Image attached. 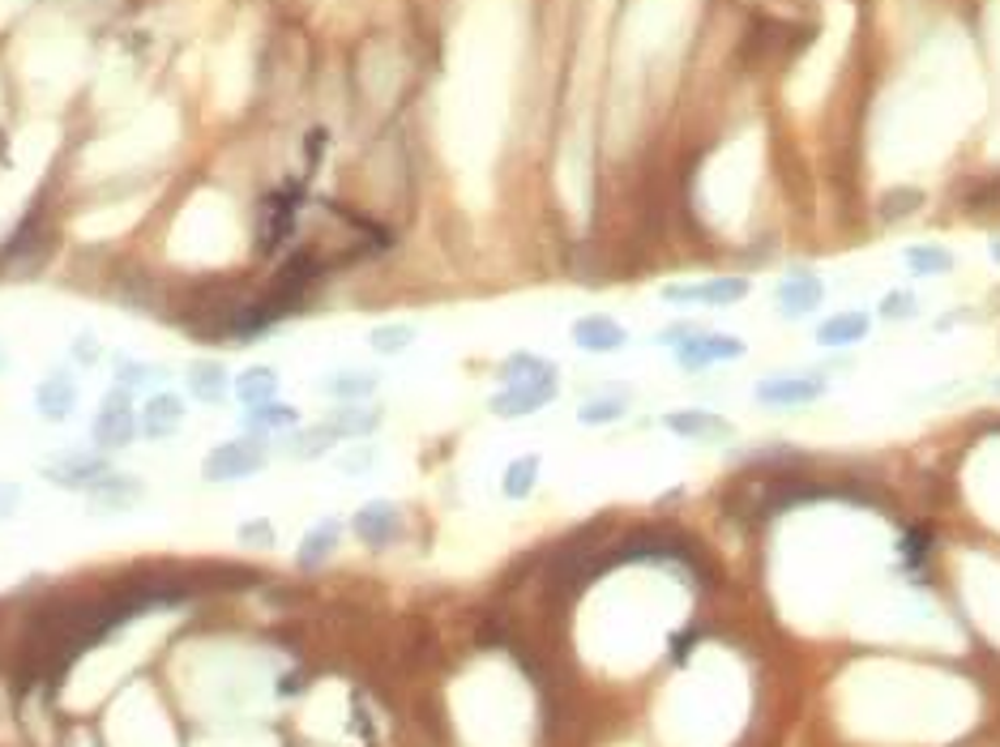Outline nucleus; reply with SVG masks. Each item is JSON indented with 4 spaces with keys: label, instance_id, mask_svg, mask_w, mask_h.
I'll return each instance as SVG.
<instances>
[{
    "label": "nucleus",
    "instance_id": "nucleus-1",
    "mask_svg": "<svg viewBox=\"0 0 1000 747\" xmlns=\"http://www.w3.org/2000/svg\"><path fill=\"white\" fill-rule=\"evenodd\" d=\"M138 436H142V410H138V401H133L129 389L111 385L107 398L99 401V410H95V419H91V441H95L99 453H120V448L133 445Z\"/></svg>",
    "mask_w": 1000,
    "mask_h": 747
},
{
    "label": "nucleus",
    "instance_id": "nucleus-2",
    "mask_svg": "<svg viewBox=\"0 0 1000 747\" xmlns=\"http://www.w3.org/2000/svg\"><path fill=\"white\" fill-rule=\"evenodd\" d=\"M825 394H830V381L817 372H774L752 385V398L770 410H800V406L821 401Z\"/></svg>",
    "mask_w": 1000,
    "mask_h": 747
},
{
    "label": "nucleus",
    "instance_id": "nucleus-3",
    "mask_svg": "<svg viewBox=\"0 0 1000 747\" xmlns=\"http://www.w3.org/2000/svg\"><path fill=\"white\" fill-rule=\"evenodd\" d=\"M116 470L107 466V457H103L99 448H91V453H82V448H73V453H56L48 466H44V479H48L51 487H64V492H99L103 483L111 479Z\"/></svg>",
    "mask_w": 1000,
    "mask_h": 747
},
{
    "label": "nucleus",
    "instance_id": "nucleus-4",
    "mask_svg": "<svg viewBox=\"0 0 1000 747\" xmlns=\"http://www.w3.org/2000/svg\"><path fill=\"white\" fill-rule=\"evenodd\" d=\"M658 296L671 308H731L749 299V278L718 274V278H698V282H667Z\"/></svg>",
    "mask_w": 1000,
    "mask_h": 747
},
{
    "label": "nucleus",
    "instance_id": "nucleus-5",
    "mask_svg": "<svg viewBox=\"0 0 1000 747\" xmlns=\"http://www.w3.org/2000/svg\"><path fill=\"white\" fill-rule=\"evenodd\" d=\"M270 461V448L252 436H240V441H223V445L210 448L205 457V479L210 483H245L252 474H261Z\"/></svg>",
    "mask_w": 1000,
    "mask_h": 747
},
{
    "label": "nucleus",
    "instance_id": "nucleus-6",
    "mask_svg": "<svg viewBox=\"0 0 1000 747\" xmlns=\"http://www.w3.org/2000/svg\"><path fill=\"white\" fill-rule=\"evenodd\" d=\"M749 354V342L740 334H718V329H698L693 338H684L680 347H671L676 368L684 372H705L714 363H736Z\"/></svg>",
    "mask_w": 1000,
    "mask_h": 747
},
{
    "label": "nucleus",
    "instance_id": "nucleus-7",
    "mask_svg": "<svg viewBox=\"0 0 1000 747\" xmlns=\"http://www.w3.org/2000/svg\"><path fill=\"white\" fill-rule=\"evenodd\" d=\"M350 530H355V539H359L364 547H372V551L390 547V543L402 534V508L394 499H364V504L355 508V517H350Z\"/></svg>",
    "mask_w": 1000,
    "mask_h": 747
},
{
    "label": "nucleus",
    "instance_id": "nucleus-8",
    "mask_svg": "<svg viewBox=\"0 0 1000 747\" xmlns=\"http://www.w3.org/2000/svg\"><path fill=\"white\" fill-rule=\"evenodd\" d=\"M663 427L680 441H693V445H718V441H731L736 436V423L714 414V410H701V406H684V410H667L663 414Z\"/></svg>",
    "mask_w": 1000,
    "mask_h": 747
},
{
    "label": "nucleus",
    "instance_id": "nucleus-9",
    "mask_svg": "<svg viewBox=\"0 0 1000 747\" xmlns=\"http://www.w3.org/2000/svg\"><path fill=\"white\" fill-rule=\"evenodd\" d=\"M82 406V385L73 376V368H51L48 376L35 385V410L48 423H69Z\"/></svg>",
    "mask_w": 1000,
    "mask_h": 747
},
{
    "label": "nucleus",
    "instance_id": "nucleus-10",
    "mask_svg": "<svg viewBox=\"0 0 1000 747\" xmlns=\"http://www.w3.org/2000/svg\"><path fill=\"white\" fill-rule=\"evenodd\" d=\"M560 381H522V385H500L497 394L488 398V410L497 419H526L535 410H544L548 401H556Z\"/></svg>",
    "mask_w": 1000,
    "mask_h": 747
},
{
    "label": "nucleus",
    "instance_id": "nucleus-11",
    "mask_svg": "<svg viewBox=\"0 0 1000 747\" xmlns=\"http://www.w3.org/2000/svg\"><path fill=\"white\" fill-rule=\"evenodd\" d=\"M774 303H778L783 321H803L825 303V282L812 269H796L774 287Z\"/></svg>",
    "mask_w": 1000,
    "mask_h": 747
},
{
    "label": "nucleus",
    "instance_id": "nucleus-12",
    "mask_svg": "<svg viewBox=\"0 0 1000 747\" xmlns=\"http://www.w3.org/2000/svg\"><path fill=\"white\" fill-rule=\"evenodd\" d=\"M569 338H573V347L586 350V354H616V350L629 347V329H624L616 316H607V312H586V316H578V321L569 325Z\"/></svg>",
    "mask_w": 1000,
    "mask_h": 747
},
{
    "label": "nucleus",
    "instance_id": "nucleus-13",
    "mask_svg": "<svg viewBox=\"0 0 1000 747\" xmlns=\"http://www.w3.org/2000/svg\"><path fill=\"white\" fill-rule=\"evenodd\" d=\"M184 398L180 394H171V389H154L151 398H146V406H142V436L146 441H167V436H176L180 427H184Z\"/></svg>",
    "mask_w": 1000,
    "mask_h": 747
},
{
    "label": "nucleus",
    "instance_id": "nucleus-14",
    "mask_svg": "<svg viewBox=\"0 0 1000 747\" xmlns=\"http://www.w3.org/2000/svg\"><path fill=\"white\" fill-rule=\"evenodd\" d=\"M868 334H872V316H868L864 308H843V312H830V316L817 325V342H821L825 350L859 347Z\"/></svg>",
    "mask_w": 1000,
    "mask_h": 747
},
{
    "label": "nucleus",
    "instance_id": "nucleus-15",
    "mask_svg": "<svg viewBox=\"0 0 1000 747\" xmlns=\"http://www.w3.org/2000/svg\"><path fill=\"white\" fill-rule=\"evenodd\" d=\"M321 423L330 427V436H334L338 445H347V441H364V436H372V432L385 423V414H381L377 406L347 401V406H334V410H330Z\"/></svg>",
    "mask_w": 1000,
    "mask_h": 747
},
{
    "label": "nucleus",
    "instance_id": "nucleus-16",
    "mask_svg": "<svg viewBox=\"0 0 1000 747\" xmlns=\"http://www.w3.org/2000/svg\"><path fill=\"white\" fill-rule=\"evenodd\" d=\"M184 385H189V398L193 401L218 406V401L231 394V372L218 359H193L189 372H184Z\"/></svg>",
    "mask_w": 1000,
    "mask_h": 747
},
{
    "label": "nucleus",
    "instance_id": "nucleus-17",
    "mask_svg": "<svg viewBox=\"0 0 1000 747\" xmlns=\"http://www.w3.org/2000/svg\"><path fill=\"white\" fill-rule=\"evenodd\" d=\"M377 389H381V376H377V372H368V368L325 372V381H321V394H325V398H334L338 406H347V401H368Z\"/></svg>",
    "mask_w": 1000,
    "mask_h": 747
},
{
    "label": "nucleus",
    "instance_id": "nucleus-18",
    "mask_svg": "<svg viewBox=\"0 0 1000 747\" xmlns=\"http://www.w3.org/2000/svg\"><path fill=\"white\" fill-rule=\"evenodd\" d=\"M338 543H343V521H338V517H325V521H317V526L300 539L296 564H300L303 573H312V568H321V564L338 551Z\"/></svg>",
    "mask_w": 1000,
    "mask_h": 747
},
{
    "label": "nucleus",
    "instance_id": "nucleus-19",
    "mask_svg": "<svg viewBox=\"0 0 1000 747\" xmlns=\"http://www.w3.org/2000/svg\"><path fill=\"white\" fill-rule=\"evenodd\" d=\"M278 389H283V376H278V368H270V363H252V368H245V372L231 381V394H236V401H245V406L274 401L278 398Z\"/></svg>",
    "mask_w": 1000,
    "mask_h": 747
},
{
    "label": "nucleus",
    "instance_id": "nucleus-20",
    "mask_svg": "<svg viewBox=\"0 0 1000 747\" xmlns=\"http://www.w3.org/2000/svg\"><path fill=\"white\" fill-rule=\"evenodd\" d=\"M500 385H522V381H560V368L544 359V354H531V350H517L509 354L497 368Z\"/></svg>",
    "mask_w": 1000,
    "mask_h": 747
},
{
    "label": "nucleus",
    "instance_id": "nucleus-21",
    "mask_svg": "<svg viewBox=\"0 0 1000 747\" xmlns=\"http://www.w3.org/2000/svg\"><path fill=\"white\" fill-rule=\"evenodd\" d=\"M245 427L249 432H291V427H300V410L291 406V401L274 398V401H261V406H249L245 410Z\"/></svg>",
    "mask_w": 1000,
    "mask_h": 747
},
{
    "label": "nucleus",
    "instance_id": "nucleus-22",
    "mask_svg": "<svg viewBox=\"0 0 1000 747\" xmlns=\"http://www.w3.org/2000/svg\"><path fill=\"white\" fill-rule=\"evenodd\" d=\"M902 265L915 278H945V274H953V252L945 244H910V249H902Z\"/></svg>",
    "mask_w": 1000,
    "mask_h": 747
},
{
    "label": "nucleus",
    "instance_id": "nucleus-23",
    "mask_svg": "<svg viewBox=\"0 0 1000 747\" xmlns=\"http://www.w3.org/2000/svg\"><path fill=\"white\" fill-rule=\"evenodd\" d=\"M539 470H544L539 453H522V457H513V461L504 466V474H500V492H504L509 499H526L531 492H535V483H539Z\"/></svg>",
    "mask_w": 1000,
    "mask_h": 747
},
{
    "label": "nucleus",
    "instance_id": "nucleus-24",
    "mask_svg": "<svg viewBox=\"0 0 1000 747\" xmlns=\"http://www.w3.org/2000/svg\"><path fill=\"white\" fill-rule=\"evenodd\" d=\"M415 338H419V329H415V325H406V321H390V325L368 329V350H372V354H381V359H398V354H406V350L415 347Z\"/></svg>",
    "mask_w": 1000,
    "mask_h": 747
},
{
    "label": "nucleus",
    "instance_id": "nucleus-25",
    "mask_svg": "<svg viewBox=\"0 0 1000 747\" xmlns=\"http://www.w3.org/2000/svg\"><path fill=\"white\" fill-rule=\"evenodd\" d=\"M629 414V394H603V398H591L578 406V423L582 427H611Z\"/></svg>",
    "mask_w": 1000,
    "mask_h": 747
},
{
    "label": "nucleus",
    "instance_id": "nucleus-26",
    "mask_svg": "<svg viewBox=\"0 0 1000 747\" xmlns=\"http://www.w3.org/2000/svg\"><path fill=\"white\" fill-rule=\"evenodd\" d=\"M111 376H116V385L129 389L133 398H138L142 389H154L158 381H167V372H163L158 363H151V359H120Z\"/></svg>",
    "mask_w": 1000,
    "mask_h": 747
},
{
    "label": "nucleus",
    "instance_id": "nucleus-27",
    "mask_svg": "<svg viewBox=\"0 0 1000 747\" xmlns=\"http://www.w3.org/2000/svg\"><path fill=\"white\" fill-rule=\"evenodd\" d=\"M877 316L881 321H915L919 316V299H915V291H885L881 296V303H877Z\"/></svg>",
    "mask_w": 1000,
    "mask_h": 747
},
{
    "label": "nucleus",
    "instance_id": "nucleus-28",
    "mask_svg": "<svg viewBox=\"0 0 1000 747\" xmlns=\"http://www.w3.org/2000/svg\"><path fill=\"white\" fill-rule=\"evenodd\" d=\"M372 466H377V448L372 445H355V448H347V453H338V470H347V474L372 470Z\"/></svg>",
    "mask_w": 1000,
    "mask_h": 747
},
{
    "label": "nucleus",
    "instance_id": "nucleus-29",
    "mask_svg": "<svg viewBox=\"0 0 1000 747\" xmlns=\"http://www.w3.org/2000/svg\"><path fill=\"white\" fill-rule=\"evenodd\" d=\"M69 354H73V363L78 368H95L103 359V342L95 338V334H78V342L69 347Z\"/></svg>",
    "mask_w": 1000,
    "mask_h": 747
},
{
    "label": "nucleus",
    "instance_id": "nucleus-30",
    "mask_svg": "<svg viewBox=\"0 0 1000 747\" xmlns=\"http://www.w3.org/2000/svg\"><path fill=\"white\" fill-rule=\"evenodd\" d=\"M698 329H701L698 321H671L667 329H658V347H667V350L680 347V342H684V338H693Z\"/></svg>",
    "mask_w": 1000,
    "mask_h": 747
},
{
    "label": "nucleus",
    "instance_id": "nucleus-31",
    "mask_svg": "<svg viewBox=\"0 0 1000 747\" xmlns=\"http://www.w3.org/2000/svg\"><path fill=\"white\" fill-rule=\"evenodd\" d=\"M240 543H249V547H274V526L270 521H245L240 526Z\"/></svg>",
    "mask_w": 1000,
    "mask_h": 747
},
{
    "label": "nucleus",
    "instance_id": "nucleus-32",
    "mask_svg": "<svg viewBox=\"0 0 1000 747\" xmlns=\"http://www.w3.org/2000/svg\"><path fill=\"white\" fill-rule=\"evenodd\" d=\"M919 201H924V197H919V193H910V189H906V193H890L881 214H885V218H894V214H910Z\"/></svg>",
    "mask_w": 1000,
    "mask_h": 747
},
{
    "label": "nucleus",
    "instance_id": "nucleus-33",
    "mask_svg": "<svg viewBox=\"0 0 1000 747\" xmlns=\"http://www.w3.org/2000/svg\"><path fill=\"white\" fill-rule=\"evenodd\" d=\"M992 394H1000V376H997V381H992Z\"/></svg>",
    "mask_w": 1000,
    "mask_h": 747
}]
</instances>
